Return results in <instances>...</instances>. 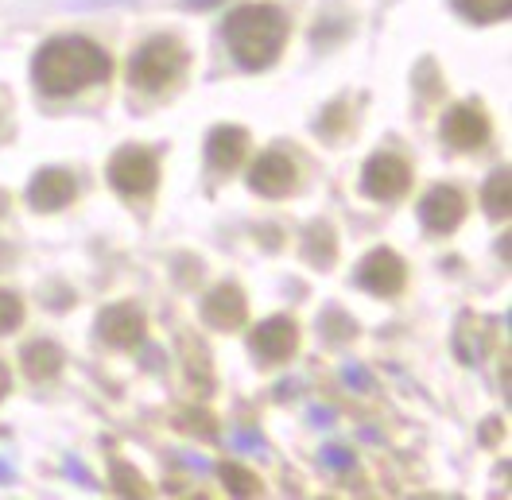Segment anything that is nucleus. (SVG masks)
I'll list each match as a JSON object with an SVG mask.
<instances>
[{
	"label": "nucleus",
	"instance_id": "f257e3e1",
	"mask_svg": "<svg viewBox=\"0 0 512 500\" xmlns=\"http://www.w3.org/2000/svg\"><path fill=\"white\" fill-rule=\"evenodd\" d=\"M113 74V59L82 35H63L39 47L32 63V78L39 94L47 97H70L82 94L86 86H101Z\"/></svg>",
	"mask_w": 512,
	"mask_h": 500
},
{
	"label": "nucleus",
	"instance_id": "f03ea898",
	"mask_svg": "<svg viewBox=\"0 0 512 500\" xmlns=\"http://www.w3.org/2000/svg\"><path fill=\"white\" fill-rule=\"evenodd\" d=\"M225 43L245 70H264L288 43V16L276 4H245L225 20Z\"/></svg>",
	"mask_w": 512,
	"mask_h": 500
},
{
	"label": "nucleus",
	"instance_id": "7ed1b4c3",
	"mask_svg": "<svg viewBox=\"0 0 512 500\" xmlns=\"http://www.w3.org/2000/svg\"><path fill=\"white\" fill-rule=\"evenodd\" d=\"M187 70V47L175 39V35H156L148 39L132 63H128V82L144 94H160L167 86H175Z\"/></svg>",
	"mask_w": 512,
	"mask_h": 500
},
{
	"label": "nucleus",
	"instance_id": "20e7f679",
	"mask_svg": "<svg viewBox=\"0 0 512 500\" xmlns=\"http://www.w3.org/2000/svg\"><path fill=\"white\" fill-rule=\"evenodd\" d=\"M109 183L117 194L125 198H144L152 194L156 183H160V167H156V156L144 152V148H121L117 156L109 159Z\"/></svg>",
	"mask_w": 512,
	"mask_h": 500
},
{
	"label": "nucleus",
	"instance_id": "39448f33",
	"mask_svg": "<svg viewBox=\"0 0 512 500\" xmlns=\"http://www.w3.org/2000/svg\"><path fill=\"white\" fill-rule=\"evenodd\" d=\"M408 187H412V167L392 152H377L361 171V190L377 202H396L400 194H408Z\"/></svg>",
	"mask_w": 512,
	"mask_h": 500
},
{
	"label": "nucleus",
	"instance_id": "423d86ee",
	"mask_svg": "<svg viewBox=\"0 0 512 500\" xmlns=\"http://www.w3.org/2000/svg\"><path fill=\"white\" fill-rule=\"evenodd\" d=\"M404 280H408V268H404V260L392 249H373L357 264V283H361L369 295H377V299L400 295V291H404Z\"/></svg>",
	"mask_w": 512,
	"mask_h": 500
},
{
	"label": "nucleus",
	"instance_id": "0eeeda50",
	"mask_svg": "<svg viewBox=\"0 0 512 500\" xmlns=\"http://www.w3.org/2000/svg\"><path fill=\"white\" fill-rule=\"evenodd\" d=\"M249 342H253V353L264 365H280L299 349V326L291 322L288 314H276V318H264L256 326L249 334Z\"/></svg>",
	"mask_w": 512,
	"mask_h": 500
},
{
	"label": "nucleus",
	"instance_id": "6e6552de",
	"mask_svg": "<svg viewBox=\"0 0 512 500\" xmlns=\"http://www.w3.org/2000/svg\"><path fill=\"white\" fill-rule=\"evenodd\" d=\"M97 334L113 349H136V345L144 342V334H148V322H144V314L136 311V307L113 303V307H105V311L97 314Z\"/></svg>",
	"mask_w": 512,
	"mask_h": 500
},
{
	"label": "nucleus",
	"instance_id": "1a4fd4ad",
	"mask_svg": "<svg viewBox=\"0 0 512 500\" xmlns=\"http://www.w3.org/2000/svg\"><path fill=\"white\" fill-rule=\"evenodd\" d=\"M443 140L458 152H474L489 140V117L481 113V105H454L443 117Z\"/></svg>",
	"mask_w": 512,
	"mask_h": 500
},
{
	"label": "nucleus",
	"instance_id": "9d476101",
	"mask_svg": "<svg viewBox=\"0 0 512 500\" xmlns=\"http://www.w3.org/2000/svg\"><path fill=\"white\" fill-rule=\"evenodd\" d=\"M295 163L291 156H284L280 148H272V152H264V156L253 163V171H249V187L256 194H264V198H284L295 190Z\"/></svg>",
	"mask_w": 512,
	"mask_h": 500
},
{
	"label": "nucleus",
	"instance_id": "9b49d317",
	"mask_svg": "<svg viewBox=\"0 0 512 500\" xmlns=\"http://www.w3.org/2000/svg\"><path fill=\"white\" fill-rule=\"evenodd\" d=\"M462 218H466V198H462V190L454 187H435L419 202V221L439 237L454 233L462 225Z\"/></svg>",
	"mask_w": 512,
	"mask_h": 500
},
{
	"label": "nucleus",
	"instance_id": "f8f14e48",
	"mask_svg": "<svg viewBox=\"0 0 512 500\" xmlns=\"http://www.w3.org/2000/svg\"><path fill=\"white\" fill-rule=\"evenodd\" d=\"M74 175L63 171V167H47V171H39L32 179V187H28V202H32V210L39 214H55V210H63L74 202Z\"/></svg>",
	"mask_w": 512,
	"mask_h": 500
},
{
	"label": "nucleus",
	"instance_id": "ddd939ff",
	"mask_svg": "<svg viewBox=\"0 0 512 500\" xmlns=\"http://www.w3.org/2000/svg\"><path fill=\"white\" fill-rule=\"evenodd\" d=\"M245 314H249V303H245V291L237 283H222L202 299V318L214 330H237L245 322Z\"/></svg>",
	"mask_w": 512,
	"mask_h": 500
},
{
	"label": "nucleus",
	"instance_id": "4468645a",
	"mask_svg": "<svg viewBox=\"0 0 512 500\" xmlns=\"http://www.w3.org/2000/svg\"><path fill=\"white\" fill-rule=\"evenodd\" d=\"M245 148H249V132L237 125H218L206 140V159L214 171H233L241 159H245Z\"/></svg>",
	"mask_w": 512,
	"mask_h": 500
},
{
	"label": "nucleus",
	"instance_id": "2eb2a0df",
	"mask_svg": "<svg viewBox=\"0 0 512 500\" xmlns=\"http://www.w3.org/2000/svg\"><path fill=\"white\" fill-rule=\"evenodd\" d=\"M20 361H24V373L32 376V380H51V376H59V369L66 365L63 349L55 342H47V338H35V342L24 345Z\"/></svg>",
	"mask_w": 512,
	"mask_h": 500
},
{
	"label": "nucleus",
	"instance_id": "dca6fc26",
	"mask_svg": "<svg viewBox=\"0 0 512 500\" xmlns=\"http://www.w3.org/2000/svg\"><path fill=\"white\" fill-rule=\"evenodd\" d=\"M481 202H485V210H489L493 218H509V214H512V175H509V167H501V171H493V175H489Z\"/></svg>",
	"mask_w": 512,
	"mask_h": 500
},
{
	"label": "nucleus",
	"instance_id": "f3484780",
	"mask_svg": "<svg viewBox=\"0 0 512 500\" xmlns=\"http://www.w3.org/2000/svg\"><path fill=\"white\" fill-rule=\"evenodd\" d=\"M303 256H307L315 268H330V264H334L338 241H334V229H330L326 221H315V225L307 229V249H303Z\"/></svg>",
	"mask_w": 512,
	"mask_h": 500
},
{
	"label": "nucleus",
	"instance_id": "a211bd4d",
	"mask_svg": "<svg viewBox=\"0 0 512 500\" xmlns=\"http://www.w3.org/2000/svg\"><path fill=\"white\" fill-rule=\"evenodd\" d=\"M218 477H222V485L233 497H256V493H260V477H256L253 469L241 466V462H222V466H218Z\"/></svg>",
	"mask_w": 512,
	"mask_h": 500
},
{
	"label": "nucleus",
	"instance_id": "6ab92c4d",
	"mask_svg": "<svg viewBox=\"0 0 512 500\" xmlns=\"http://www.w3.org/2000/svg\"><path fill=\"white\" fill-rule=\"evenodd\" d=\"M454 8L474 24H497L509 16L512 0H454Z\"/></svg>",
	"mask_w": 512,
	"mask_h": 500
},
{
	"label": "nucleus",
	"instance_id": "aec40b11",
	"mask_svg": "<svg viewBox=\"0 0 512 500\" xmlns=\"http://www.w3.org/2000/svg\"><path fill=\"white\" fill-rule=\"evenodd\" d=\"M187 345L194 349V361L187 357V380H191L194 392H210L214 388V369H210V353L198 338H187Z\"/></svg>",
	"mask_w": 512,
	"mask_h": 500
},
{
	"label": "nucleus",
	"instance_id": "412c9836",
	"mask_svg": "<svg viewBox=\"0 0 512 500\" xmlns=\"http://www.w3.org/2000/svg\"><path fill=\"white\" fill-rule=\"evenodd\" d=\"M109 477H113V489L125 493V497H148V493H152V485L128 466V462H121V458L109 466Z\"/></svg>",
	"mask_w": 512,
	"mask_h": 500
},
{
	"label": "nucleus",
	"instance_id": "4be33fe9",
	"mask_svg": "<svg viewBox=\"0 0 512 500\" xmlns=\"http://www.w3.org/2000/svg\"><path fill=\"white\" fill-rule=\"evenodd\" d=\"M20 322H24V303H20V295L0 291V334L20 330Z\"/></svg>",
	"mask_w": 512,
	"mask_h": 500
},
{
	"label": "nucleus",
	"instance_id": "5701e85b",
	"mask_svg": "<svg viewBox=\"0 0 512 500\" xmlns=\"http://www.w3.org/2000/svg\"><path fill=\"white\" fill-rule=\"evenodd\" d=\"M179 427H183V431H194L198 438H214V427H218V423H214L210 411L194 407V411H183V415H179Z\"/></svg>",
	"mask_w": 512,
	"mask_h": 500
},
{
	"label": "nucleus",
	"instance_id": "b1692460",
	"mask_svg": "<svg viewBox=\"0 0 512 500\" xmlns=\"http://www.w3.org/2000/svg\"><path fill=\"white\" fill-rule=\"evenodd\" d=\"M322 330L330 334V342H342V338H353V322L342 311H326L322 318Z\"/></svg>",
	"mask_w": 512,
	"mask_h": 500
},
{
	"label": "nucleus",
	"instance_id": "393cba45",
	"mask_svg": "<svg viewBox=\"0 0 512 500\" xmlns=\"http://www.w3.org/2000/svg\"><path fill=\"white\" fill-rule=\"evenodd\" d=\"M322 458H326V466H334V469L353 466V454L350 450H342V446H326V450H322Z\"/></svg>",
	"mask_w": 512,
	"mask_h": 500
},
{
	"label": "nucleus",
	"instance_id": "a878e982",
	"mask_svg": "<svg viewBox=\"0 0 512 500\" xmlns=\"http://www.w3.org/2000/svg\"><path fill=\"white\" fill-rule=\"evenodd\" d=\"M8 388H12V373H8V369H4V365H0V400H4V396H8Z\"/></svg>",
	"mask_w": 512,
	"mask_h": 500
},
{
	"label": "nucleus",
	"instance_id": "bb28decb",
	"mask_svg": "<svg viewBox=\"0 0 512 500\" xmlns=\"http://www.w3.org/2000/svg\"><path fill=\"white\" fill-rule=\"evenodd\" d=\"M497 427H501L497 419H489V423H485V442H497Z\"/></svg>",
	"mask_w": 512,
	"mask_h": 500
},
{
	"label": "nucleus",
	"instance_id": "cd10ccee",
	"mask_svg": "<svg viewBox=\"0 0 512 500\" xmlns=\"http://www.w3.org/2000/svg\"><path fill=\"white\" fill-rule=\"evenodd\" d=\"M346 380H350V384H357V388H365V384H369V380L357 373V369H346Z\"/></svg>",
	"mask_w": 512,
	"mask_h": 500
},
{
	"label": "nucleus",
	"instance_id": "c85d7f7f",
	"mask_svg": "<svg viewBox=\"0 0 512 500\" xmlns=\"http://www.w3.org/2000/svg\"><path fill=\"white\" fill-rule=\"evenodd\" d=\"M214 4H222V0H187V8H214Z\"/></svg>",
	"mask_w": 512,
	"mask_h": 500
},
{
	"label": "nucleus",
	"instance_id": "c756f323",
	"mask_svg": "<svg viewBox=\"0 0 512 500\" xmlns=\"http://www.w3.org/2000/svg\"><path fill=\"white\" fill-rule=\"evenodd\" d=\"M241 446H260V435H241Z\"/></svg>",
	"mask_w": 512,
	"mask_h": 500
},
{
	"label": "nucleus",
	"instance_id": "7c9ffc66",
	"mask_svg": "<svg viewBox=\"0 0 512 500\" xmlns=\"http://www.w3.org/2000/svg\"><path fill=\"white\" fill-rule=\"evenodd\" d=\"M4 210H8V194L0 190V214H4Z\"/></svg>",
	"mask_w": 512,
	"mask_h": 500
}]
</instances>
